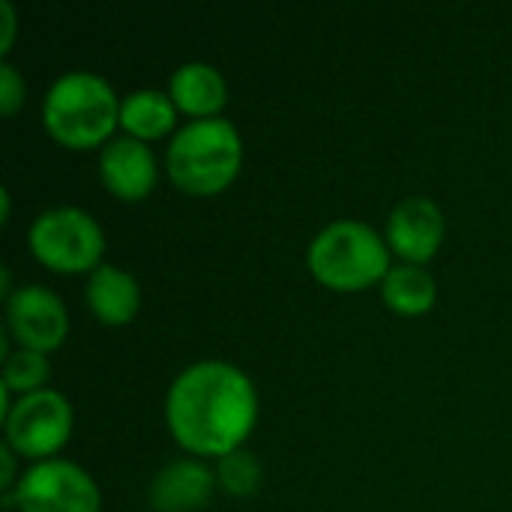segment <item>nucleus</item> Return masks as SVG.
Here are the masks:
<instances>
[{"mask_svg":"<svg viewBox=\"0 0 512 512\" xmlns=\"http://www.w3.org/2000/svg\"><path fill=\"white\" fill-rule=\"evenodd\" d=\"M258 420L252 378L228 360H198L168 387L165 423L192 456H228L243 447Z\"/></svg>","mask_w":512,"mask_h":512,"instance_id":"f257e3e1","label":"nucleus"},{"mask_svg":"<svg viewBox=\"0 0 512 512\" xmlns=\"http://www.w3.org/2000/svg\"><path fill=\"white\" fill-rule=\"evenodd\" d=\"M120 96L108 78L72 69L51 81L42 99V123L48 135L69 150H90L108 144L120 126Z\"/></svg>","mask_w":512,"mask_h":512,"instance_id":"f03ea898","label":"nucleus"},{"mask_svg":"<svg viewBox=\"0 0 512 512\" xmlns=\"http://www.w3.org/2000/svg\"><path fill=\"white\" fill-rule=\"evenodd\" d=\"M243 165V138L231 120L201 117L174 132L165 168L174 186L189 195H216L234 183Z\"/></svg>","mask_w":512,"mask_h":512,"instance_id":"7ed1b4c3","label":"nucleus"},{"mask_svg":"<svg viewBox=\"0 0 512 512\" xmlns=\"http://www.w3.org/2000/svg\"><path fill=\"white\" fill-rule=\"evenodd\" d=\"M312 276L333 291H360L387 276L390 246L387 237L360 219H336L324 225L306 252Z\"/></svg>","mask_w":512,"mask_h":512,"instance_id":"20e7f679","label":"nucleus"},{"mask_svg":"<svg viewBox=\"0 0 512 512\" xmlns=\"http://www.w3.org/2000/svg\"><path fill=\"white\" fill-rule=\"evenodd\" d=\"M30 252L57 273H93L102 264L105 231L93 213L60 204L42 210L27 231Z\"/></svg>","mask_w":512,"mask_h":512,"instance_id":"39448f33","label":"nucleus"},{"mask_svg":"<svg viewBox=\"0 0 512 512\" xmlns=\"http://www.w3.org/2000/svg\"><path fill=\"white\" fill-rule=\"evenodd\" d=\"M3 507H18V512H99L102 492L81 465L69 459H42L3 495Z\"/></svg>","mask_w":512,"mask_h":512,"instance_id":"423d86ee","label":"nucleus"},{"mask_svg":"<svg viewBox=\"0 0 512 512\" xmlns=\"http://www.w3.org/2000/svg\"><path fill=\"white\" fill-rule=\"evenodd\" d=\"M72 426H75L72 402L51 387L18 396L9 414L3 417L6 444L18 456L33 462L54 459V453L69 441Z\"/></svg>","mask_w":512,"mask_h":512,"instance_id":"0eeeda50","label":"nucleus"},{"mask_svg":"<svg viewBox=\"0 0 512 512\" xmlns=\"http://www.w3.org/2000/svg\"><path fill=\"white\" fill-rule=\"evenodd\" d=\"M6 330L18 348L54 351L69 336V312L45 285H21L6 297Z\"/></svg>","mask_w":512,"mask_h":512,"instance_id":"6e6552de","label":"nucleus"},{"mask_svg":"<svg viewBox=\"0 0 512 512\" xmlns=\"http://www.w3.org/2000/svg\"><path fill=\"white\" fill-rule=\"evenodd\" d=\"M444 228V213L432 198L408 195L390 210L384 237L405 264H426L441 249Z\"/></svg>","mask_w":512,"mask_h":512,"instance_id":"1a4fd4ad","label":"nucleus"},{"mask_svg":"<svg viewBox=\"0 0 512 512\" xmlns=\"http://www.w3.org/2000/svg\"><path fill=\"white\" fill-rule=\"evenodd\" d=\"M99 177L114 198L141 201L156 186V156L144 141L132 135H114L99 150Z\"/></svg>","mask_w":512,"mask_h":512,"instance_id":"9d476101","label":"nucleus"},{"mask_svg":"<svg viewBox=\"0 0 512 512\" xmlns=\"http://www.w3.org/2000/svg\"><path fill=\"white\" fill-rule=\"evenodd\" d=\"M216 471L204 465L201 459H174L162 465L150 483V507L156 512H195L204 510L213 489H216Z\"/></svg>","mask_w":512,"mask_h":512,"instance_id":"9b49d317","label":"nucleus"},{"mask_svg":"<svg viewBox=\"0 0 512 512\" xmlns=\"http://www.w3.org/2000/svg\"><path fill=\"white\" fill-rule=\"evenodd\" d=\"M168 96L174 99L177 111H186L192 120L219 117L228 102V84L213 63L189 60L180 63L168 78Z\"/></svg>","mask_w":512,"mask_h":512,"instance_id":"f8f14e48","label":"nucleus"},{"mask_svg":"<svg viewBox=\"0 0 512 512\" xmlns=\"http://www.w3.org/2000/svg\"><path fill=\"white\" fill-rule=\"evenodd\" d=\"M84 297H87V309L102 324H111V327L129 324L141 309L138 279L117 264H99L87 279Z\"/></svg>","mask_w":512,"mask_h":512,"instance_id":"ddd939ff","label":"nucleus"},{"mask_svg":"<svg viewBox=\"0 0 512 512\" xmlns=\"http://www.w3.org/2000/svg\"><path fill=\"white\" fill-rule=\"evenodd\" d=\"M177 120V105L168 96V90L156 87H141L123 96L120 102V126L126 135L138 141H156L174 129Z\"/></svg>","mask_w":512,"mask_h":512,"instance_id":"4468645a","label":"nucleus"},{"mask_svg":"<svg viewBox=\"0 0 512 512\" xmlns=\"http://www.w3.org/2000/svg\"><path fill=\"white\" fill-rule=\"evenodd\" d=\"M381 294L384 303L396 312V315H426L435 300H438V285L435 276L423 267V264H393L387 270V276L381 279Z\"/></svg>","mask_w":512,"mask_h":512,"instance_id":"2eb2a0df","label":"nucleus"},{"mask_svg":"<svg viewBox=\"0 0 512 512\" xmlns=\"http://www.w3.org/2000/svg\"><path fill=\"white\" fill-rule=\"evenodd\" d=\"M51 378V363L48 354L30 351V348H15L3 360V378L0 384L9 387L15 396H27L36 390H45V381Z\"/></svg>","mask_w":512,"mask_h":512,"instance_id":"dca6fc26","label":"nucleus"},{"mask_svg":"<svg viewBox=\"0 0 512 512\" xmlns=\"http://www.w3.org/2000/svg\"><path fill=\"white\" fill-rule=\"evenodd\" d=\"M216 480L219 486L234 498H249L261 486V462L249 450H234L216 462Z\"/></svg>","mask_w":512,"mask_h":512,"instance_id":"f3484780","label":"nucleus"},{"mask_svg":"<svg viewBox=\"0 0 512 512\" xmlns=\"http://www.w3.org/2000/svg\"><path fill=\"white\" fill-rule=\"evenodd\" d=\"M24 93H27L24 75L9 60H0V111L6 117L15 114L24 105Z\"/></svg>","mask_w":512,"mask_h":512,"instance_id":"a211bd4d","label":"nucleus"},{"mask_svg":"<svg viewBox=\"0 0 512 512\" xmlns=\"http://www.w3.org/2000/svg\"><path fill=\"white\" fill-rule=\"evenodd\" d=\"M15 450L3 441V447H0V465H3V474H0V492L6 495V492H12L15 489V483H18V477H15Z\"/></svg>","mask_w":512,"mask_h":512,"instance_id":"6ab92c4d","label":"nucleus"},{"mask_svg":"<svg viewBox=\"0 0 512 512\" xmlns=\"http://www.w3.org/2000/svg\"><path fill=\"white\" fill-rule=\"evenodd\" d=\"M0 15H3V36H0V54H3V60H6V51L12 48V39H15V24H18V18H15V6H12L9 0H0Z\"/></svg>","mask_w":512,"mask_h":512,"instance_id":"aec40b11","label":"nucleus"},{"mask_svg":"<svg viewBox=\"0 0 512 512\" xmlns=\"http://www.w3.org/2000/svg\"><path fill=\"white\" fill-rule=\"evenodd\" d=\"M0 201H3V222L9 219V210H12V198H9V189H0Z\"/></svg>","mask_w":512,"mask_h":512,"instance_id":"412c9836","label":"nucleus"}]
</instances>
